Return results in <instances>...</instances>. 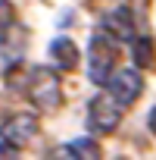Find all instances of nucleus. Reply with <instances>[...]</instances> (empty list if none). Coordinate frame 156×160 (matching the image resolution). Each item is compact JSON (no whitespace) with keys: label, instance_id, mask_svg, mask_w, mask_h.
<instances>
[{"label":"nucleus","instance_id":"7","mask_svg":"<svg viewBox=\"0 0 156 160\" xmlns=\"http://www.w3.org/2000/svg\"><path fill=\"white\" fill-rule=\"evenodd\" d=\"M78 60H81V53H78V44L72 38H53L50 41V63L59 69V72H69L78 66Z\"/></svg>","mask_w":156,"mask_h":160},{"label":"nucleus","instance_id":"5","mask_svg":"<svg viewBox=\"0 0 156 160\" xmlns=\"http://www.w3.org/2000/svg\"><path fill=\"white\" fill-rule=\"evenodd\" d=\"M38 135V116L34 113H10L0 126V138H7L19 148H25L31 138Z\"/></svg>","mask_w":156,"mask_h":160},{"label":"nucleus","instance_id":"13","mask_svg":"<svg viewBox=\"0 0 156 160\" xmlns=\"http://www.w3.org/2000/svg\"><path fill=\"white\" fill-rule=\"evenodd\" d=\"M147 126H150V132H153V135H156V107H153V110H150V116H147Z\"/></svg>","mask_w":156,"mask_h":160},{"label":"nucleus","instance_id":"3","mask_svg":"<svg viewBox=\"0 0 156 160\" xmlns=\"http://www.w3.org/2000/svg\"><path fill=\"white\" fill-rule=\"evenodd\" d=\"M122 113H125V107H122L112 94H97V98H91V104H88V126H91L94 135H109V132L119 129Z\"/></svg>","mask_w":156,"mask_h":160},{"label":"nucleus","instance_id":"6","mask_svg":"<svg viewBox=\"0 0 156 160\" xmlns=\"http://www.w3.org/2000/svg\"><path fill=\"white\" fill-rule=\"evenodd\" d=\"M103 32L112 41H134V13H131V7H125V3L112 7L103 16Z\"/></svg>","mask_w":156,"mask_h":160},{"label":"nucleus","instance_id":"1","mask_svg":"<svg viewBox=\"0 0 156 160\" xmlns=\"http://www.w3.org/2000/svg\"><path fill=\"white\" fill-rule=\"evenodd\" d=\"M28 101L34 104V110L41 113H53L62 104V88H59V75L47 66H34L28 72V82H25Z\"/></svg>","mask_w":156,"mask_h":160},{"label":"nucleus","instance_id":"11","mask_svg":"<svg viewBox=\"0 0 156 160\" xmlns=\"http://www.w3.org/2000/svg\"><path fill=\"white\" fill-rule=\"evenodd\" d=\"M10 22H16V13L10 7V0H0V28H7Z\"/></svg>","mask_w":156,"mask_h":160},{"label":"nucleus","instance_id":"10","mask_svg":"<svg viewBox=\"0 0 156 160\" xmlns=\"http://www.w3.org/2000/svg\"><path fill=\"white\" fill-rule=\"evenodd\" d=\"M131 57H134V66H140V69H153V66H156L153 41H150V38H137L134 47H131Z\"/></svg>","mask_w":156,"mask_h":160},{"label":"nucleus","instance_id":"8","mask_svg":"<svg viewBox=\"0 0 156 160\" xmlns=\"http://www.w3.org/2000/svg\"><path fill=\"white\" fill-rule=\"evenodd\" d=\"M0 47H3V57L10 66H19L22 47H25V28L19 22H10L7 28H0Z\"/></svg>","mask_w":156,"mask_h":160},{"label":"nucleus","instance_id":"4","mask_svg":"<svg viewBox=\"0 0 156 160\" xmlns=\"http://www.w3.org/2000/svg\"><path fill=\"white\" fill-rule=\"evenodd\" d=\"M106 88H109V94H112L122 107H131V104L140 98V91H144V75H140V66L119 69Z\"/></svg>","mask_w":156,"mask_h":160},{"label":"nucleus","instance_id":"2","mask_svg":"<svg viewBox=\"0 0 156 160\" xmlns=\"http://www.w3.org/2000/svg\"><path fill=\"white\" fill-rule=\"evenodd\" d=\"M116 75V47L109 35H94L88 44V78L97 88H106Z\"/></svg>","mask_w":156,"mask_h":160},{"label":"nucleus","instance_id":"9","mask_svg":"<svg viewBox=\"0 0 156 160\" xmlns=\"http://www.w3.org/2000/svg\"><path fill=\"white\" fill-rule=\"evenodd\" d=\"M59 157H72V160H97V157H103V151H100V144L94 141V138H75V141H69V144H62L59 148Z\"/></svg>","mask_w":156,"mask_h":160},{"label":"nucleus","instance_id":"12","mask_svg":"<svg viewBox=\"0 0 156 160\" xmlns=\"http://www.w3.org/2000/svg\"><path fill=\"white\" fill-rule=\"evenodd\" d=\"M16 154H19V144H13V141H7V138L0 141V157H16Z\"/></svg>","mask_w":156,"mask_h":160}]
</instances>
